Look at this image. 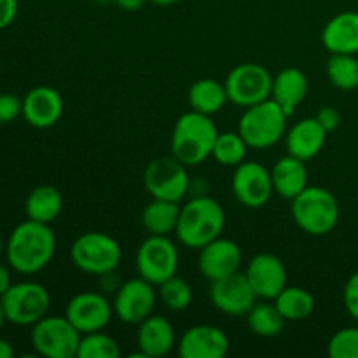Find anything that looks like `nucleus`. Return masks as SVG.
I'll return each mask as SVG.
<instances>
[{"label":"nucleus","instance_id":"obj_1","mask_svg":"<svg viewBox=\"0 0 358 358\" xmlns=\"http://www.w3.org/2000/svg\"><path fill=\"white\" fill-rule=\"evenodd\" d=\"M56 238L49 224L27 219L17 224L6 243V257L10 268L21 275H35L52 261Z\"/></svg>","mask_w":358,"mask_h":358},{"label":"nucleus","instance_id":"obj_2","mask_svg":"<svg viewBox=\"0 0 358 358\" xmlns=\"http://www.w3.org/2000/svg\"><path fill=\"white\" fill-rule=\"evenodd\" d=\"M226 226V213L219 201L208 196L191 199L180 208L177 238L187 248H203L220 236Z\"/></svg>","mask_w":358,"mask_h":358},{"label":"nucleus","instance_id":"obj_3","mask_svg":"<svg viewBox=\"0 0 358 358\" xmlns=\"http://www.w3.org/2000/svg\"><path fill=\"white\" fill-rule=\"evenodd\" d=\"M217 131L210 115L185 112L177 119L171 135V152L185 166H198L212 156Z\"/></svg>","mask_w":358,"mask_h":358},{"label":"nucleus","instance_id":"obj_4","mask_svg":"<svg viewBox=\"0 0 358 358\" xmlns=\"http://www.w3.org/2000/svg\"><path fill=\"white\" fill-rule=\"evenodd\" d=\"M290 210L299 229L311 236H324L338 226L339 203L325 187L308 185L292 199Z\"/></svg>","mask_w":358,"mask_h":358},{"label":"nucleus","instance_id":"obj_5","mask_svg":"<svg viewBox=\"0 0 358 358\" xmlns=\"http://www.w3.org/2000/svg\"><path fill=\"white\" fill-rule=\"evenodd\" d=\"M287 119L289 114L275 100L268 98L245 108L238 133L250 149H269L285 136Z\"/></svg>","mask_w":358,"mask_h":358},{"label":"nucleus","instance_id":"obj_6","mask_svg":"<svg viewBox=\"0 0 358 358\" xmlns=\"http://www.w3.org/2000/svg\"><path fill=\"white\" fill-rule=\"evenodd\" d=\"M70 257L77 269L87 275H112L121 262L122 252L117 241L100 231H87L76 238Z\"/></svg>","mask_w":358,"mask_h":358},{"label":"nucleus","instance_id":"obj_7","mask_svg":"<svg viewBox=\"0 0 358 358\" xmlns=\"http://www.w3.org/2000/svg\"><path fill=\"white\" fill-rule=\"evenodd\" d=\"M6 313L7 322L14 325H27L37 324L38 320L48 315L49 306H51V296L48 289L37 282H20L13 283L7 289V292L0 297Z\"/></svg>","mask_w":358,"mask_h":358},{"label":"nucleus","instance_id":"obj_8","mask_svg":"<svg viewBox=\"0 0 358 358\" xmlns=\"http://www.w3.org/2000/svg\"><path fill=\"white\" fill-rule=\"evenodd\" d=\"M80 332L63 317H49L31 325V346L45 358H77Z\"/></svg>","mask_w":358,"mask_h":358},{"label":"nucleus","instance_id":"obj_9","mask_svg":"<svg viewBox=\"0 0 358 358\" xmlns=\"http://www.w3.org/2000/svg\"><path fill=\"white\" fill-rule=\"evenodd\" d=\"M143 184L154 199L180 203L189 189L187 166L175 156L157 157L147 164Z\"/></svg>","mask_w":358,"mask_h":358},{"label":"nucleus","instance_id":"obj_10","mask_svg":"<svg viewBox=\"0 0 358 358\" xmlns=\"http://www.w3.org/2000/svg\"><path fill=\"white\" fill-rule=\"evenodd\" d=\"M224 86L229 101L247 108L271 98L273 76L259 63H241L227 73Z\"/></svg>","mask_w":358,"mask_h":358},{"label":"nucleus","instance_id":"obj_11","mask_svg":"<svg viewBox=\"0 0 358 358\" xmlns=\"http://www.w3.org/2000/svg\"><path fill=\"white\" fill-rule=\"evenodd\" d=\"M178 250L168 236L150 234L136 252V271L152 285H161L177 275Z\"/></svg>","mask_w":358,"mask_h":358},{"label":"nucleus","instance_id":"obj_12","mask_svg":"<svg viewBox=\"0 0 358 358\" xmlns=\"http://www.w3.org/2000/svg\"><path fill=\"white\" fill-rule=\"evenodd\" d=\"M231 187H233L234 198L247 208H261L275 192L271 170L255 161H243L238 164Z\"/></svg>","mask_w":358,"mask_h":358},{"label":"nucleus","instance_id":"obj_13","mask_svg":"<svg viewBox=\"0 0 358 358\" xmlns=\"http://www.w3.org/2000/svg\"><path fill=\"white\" fill-rule=\"evenodd\" d=\"M154 306H156L154 285L143 280L142 276L122 283L115 292L114 303H112L115 317L129 325H138L140 322L150 317Z\"/></svg>","mask_w":358,"mask_h":358},{"label":"nucleus","instance_id":"obj_14","mask_svg":"<svg viewBox=\"0 0 358 358\" xmlns=\"http://www.w3.org/2000/svg\"><path fill=\"white\" fill-rule=\"evenodd\" d=\"M112 313L114 308L107 297L96 292L77 294L69 301L65 310V317L80 334L103 331L110 322Z\"/></svg>","mask_w":358,"mask_h":358},{"label":"nucleus","instance_id":"obj_15","mask_svg":"<svg viewBox=\"0 0 358 358\" xmlns=\"http://www.w3.org/2000/svg\"><path fill=\"white\" fill-rule=\"evenodd\" d=\"M210 299H212L213 306L222 313L231 315V317H241L250 311L257 296H255L247 275L238 271L226 278L212 282Z\"/></svg>","mask_w":358,"mask_h":358},{"label":"nucleus","instance_id":"obj_16","mask_svg":"<svg viewBox=\"0 0 358 358\" xmlns=\"http://www.w3.org/2000/svg\"><path fill=\"white\" fill-rule=\"evenodd\" d=\"M241 257L243 255L238 243H234L229 238L219 236L199 248V273L210 282H217L240 271Z\"/></svg>","mask_w":358,"mask_h":358},{"label":"nucleus","instance_id":"obj_17","mask_svg":"<svg viewBox=\"0 0 358 358\" xmlns=\"http://www.w3.org/2000/svg\"><path fill=\"white\" fill-rule=\"evenodd\" d=\"M245 275L255 296L266 301H275V297L287 287V269L282 259L268 252L255 255Z\"/></svg>","mask_w":358,"mask_h":358},{"label":"nucleus","instance_id":"obj_18","mask_svg":"<svg viewBox=\"0 0 358 358\" xmlns=\"http://www.w3.org/2000/svg\"><path fill=\"white\" fill-rule=\"evenodd\" d=\"M229 352V339L215 325H194L184 332L178 343L182 358H222Z\"/></svg>","mask_w":358,"mask_h":358},{"label":"nucleus","instance_id":"obj_19","mask_svg":"<svg viewBox=\"0 0 358 358\" xmlns=\"http://www.w3.org/2000/svg\"><path fill=\"white\" fill-rule=\"evenodd\" d=\"M24 121L38 129L55 126L63 115V98L55 87L37 86L23 98Z\"/></svg>","mask_w":358,"mask_h":358},{"label":"nucleus","instance_id":"obj_20","mask_svg":"<svg viewBox=\"0 0 358 358\" xmlns=\"http://www.w3.org/2000/svg\"><path fill=\"white\" fill-rule=\"evenodd\" d=\"M136 346L142 357L159 358L168 355L175 346L173 325L164 317L150 315L138 324Z\"/></svg>","mask_w":358,"mask_h":358},{"label":"nucleus","instance_id":"obj_21","mask_svg":"<svg viewBox=\"0 0 358 358\" xmlns=\"http://www.w3.org/2000/svg\"><path fill=\"white\" fill-rule=\"evenodd\" d=\"M322 44L331 55H357L358 13L345 10L329 20L322 31Z\"/></svg>","mask_w":358,"mask_h":358},{"label":"nucleus","instance_id":"obj_22","mask_svg":"<svg viewBox=\"0 0 358 358\" xmlns=\"http://www.w3.org/2000/svg\"><path fill=\"white\" fill-rule=\"evenodd\" d=\"M327 131L320 126V122L315 117L301 119L299 122L287 129L285 133V147L287 154L294 157H299L303 161L313 159L324 149Z\"/></svg>","mask_w":358,"mask_h":358},{"label":"nucleus","instance_id":"obj_23","mask_svg":"<svg viewBox=\"0 0 358 358\" xmlns=\"http://www.w3.org/2000/svg\"><path fill=\"white\" fill-rule=\"evenodd\" d=\"M271 180L275 192L292 201L308 187L306 161L287 154L271 168Z\"/></svg>","mask_w":358,"mask_h":358},{"label":"nucleus","instance_id":"obj_24","mask_svg":"<svg viewBox=\"0 0 358 358\" xmlns=\"http://www.w3.org/2000/svg\"><path fill=\"white\" fill-rule=\"evenodd\" d=\"M308 94V79L303 70L283 69L278 76L273 77L271 100H275L289 115L294 114L296 107L303 103Z\"/></svg>","mask_w":358,"mask_h":358},{"label":"nucleus","instance_id":"obj_25","mask_svg":"<svg viewBox=\"0 0 358 358\" xmlns=\"http://www.w3.org/2000/svg\"><path fill=\"white\" fill-rule=\"evenodd\" d=\"M63 210V196L55 185H38L24 201V212L31 220H37L42 224H51L58 219Z\"/></svg>","mask_w":358,"mask_h":358},{"label":"nucleus","instance_id":"obj_26","mask_svg":"<svg viewBox=\"0 0 358 358\" xmlns=\"http://www.w3.org/2000/svg\"><path fill=\"white\" fill-rule=\"evenodd\" d=\"M187 100L191 105V110L205 115H213L222 110L229 98H227L226 86L220 84L219 80L199 79L189 87Z\"/></svg>","mask_w":358,"mask_h":358},{"label":"nucleus","instance_id":"obj_27","mask_svg":"<svg viewBox=\"0 0 358 358\" xmlns=\"http://www.w3.org/2000/svg\"><path fill=\"white\" fill-rule=\"evenodd\" d=\"M180 217V206L175 201H166V199H154L143 208L142 224L149 234L156 236H168L175 233Z\"/></svg>","mask_w":358,"mask_h":358},{"label":"nucleus","instance_id":"obj_28","mask_svg":"<svg viewBox=\"0 0 358 358\" xmlns=\"http://www.w3.org/2000/svg\"><path fill=\"white\" fill-rule=\"evenodd\" d=\"M275 304L282 317L290 322H301L311 317L315 311V297L308 290L301 287L287 285L278 296L275 297Z\"/></svg>","mask_w":358,"mask_h":358},{"label":"nucleus","instance_id":"obj_29","mask_svg":"<svg viewBox=\"0 0 358 358\" xmlns=\"http://www.w3.org/2000/svg\"><path fill=\"white\" fill-rule=\"evenodd\" d=\"M250 331L261 338H275L282 332L285 318L278 311L275 303H255L247 313Z\"/></svg>","mask_w":358,"mask_h":358},{"label":"nucleus","instance_id":"obj_30","mask_svg":"<svg viewBox=\"0 0 358 358\" xmlns=\"http://www.w3.org/2000/svg\"><path fill=\"white\" fill-rule=\"evenodd\" d=\"M248 149L250 147L247 145V142H245L240 133H219L215 143H213L212 157L222 166L236 168L238 164L245 161Z\"/></svg>","mask_w":358,"mask_h":358},{"label":"nucleus","instance_id":"obj_31","mask_svg":"<svg viewBox=\"0 0 358 358\" xmlns=\"http://www.w3.org/2000/svg\"><path fill=\"white\" fill-rule=\"evenodd\" d=\"M327 77L338 90L358 87V59L355 55H332L327 63Z\"/></svg>","mask_w":358,"mask_h":358},{"label":"nucleus","instance_id":"obj_32","mask_svg":"<svg viewBox=\"0 0 358 358\" xmlns=\"http://www.w3.org/2000/svg\"><path fill=\"white\" fill-rule=\"evenodd\" d=\"M121 355L117 341L101 331L80 336L77 358H117Z\"/></svg>","mask_w":358,"mask_h":358},{"label":"nucleus","instance_id":"obj_33","mask_svg":"<svg viewBox=\"0 0 358 358\" xmlns=\"http://www.w3.org/2000/svg\"><path fill=\"white\" fill-rule=\"evenodd\" d=\"M159 287V299L168 310L182 311L191 306L192 303V289L184 278H178L177 275L168 278Z\"/></svg>","mask_w":358,"mask_h":358},{"label":"nucleus","instance_id":"obj_34","mask_svg":"<svg viewBox=\"0 0 358 358\" xmlns=\"http://www.w3.org/2000/svg\"><path fill=\"white\" fill-rule=\"evenodd\" d=\"M331 358H358V327H345L336 332L327 345Z\"/></svg>","mask_w":358,"mask_h":358},{"label":"nucleus","instance_id":"obj_35","mask_svg":"<svg viewBox=\"0 0 358 358\" xmlns=\"http://www.w3.org/2000/svg\"><path fill=\"white\" fill-rule=\"evenodd\" d=\"M21 114H23V100L10 93L0 94V124L13 122Z\"/></svg>","mask_w":358,"mask_h":358},{"label":"nucleus","instance_id":"obj_36","mask_svg":"<svg viewBox=\"0 0 358 358\" xmlns=\"http://www.w3.org/2000/svg\"><path fill=\"white\" fill-rule=\"evenodd\" d=\"M343 301H345L346 311L358 322V271L353 273L346 282L345 290H343Z\"/></svg>","mask_w":358,"mask_h":358},{"label":"nucleus","instance_id":"obj_37","mask_svg":"<svg viewBox=\"0 0 358 358\" xmlns=\"http://www.w3.org/2000/svg\"><path fill=\"white\" fill-rule=\"evenodd\" d=\"M315 119L320 122V126L327 133L334 131V129H338V126L341 124V114H339L334 107H329V105L322 107L320 110L317 112V115H315Z\"/></svg>","mask_w":358,"mask_h":358},{"label":"nucleus","instance_id":"obj_38","mask_svg":"<svg viewBox=\"0 0 358 358\" xmlns=\"http://www.w3.org/2000/svg\"><path fill=\"white\" fill-rule=\"evenodd\" d=\"M17 16V0H0V30L13 24Z\"/></svg>","mask_w":358,"mask_h":358},{"label":"nucleus","instance_id":"obj_39","mask_svg":"<svg viewBox=\"0 0 358 358\" xmlns=\"http://www.w3.org/2000/svg\"><path fill=\"white\" fill-rule=\"evenodd\" d=\"M145 2H149V0H114V3H117V6L124 10L142 9Z\"/></svg>","mask_w":358,"mask_h":358},{"label":"nucleus","instance_id":"obj_40","mask_svg":"<svg viewBox=\"0 0 358 358\" xmlns=\"http://www.w3.org/2000/svg\"><path fill=\"white\" fill-rule=\"evenodd\" d=\"M10 285H13V283H10L9 271H7L6 266L0 264V297L7 292V289H9Z\"/></svg>","mask_w":358,"mask_h":358},{"label":"nucleus","instance_id":"obj_41","mask_svg":"<svg viewBox=\"0 0 358 358\" xmlns=\"http://www.w3.org/2000/svg\"><path fill=\"white\" fill-rule=\"evenodd\" d=\"M14 357V348L7 339L0 338V358H13Z\"/></svg>","mask_w":358,"mask_h":358},{"label":"nucleus","instance_id":"obj_42","mask_svg":"<svg viewBox=\"0 0 358 358\" xmlns=\"http://www.w3.org/2000/svg\"><path fill=\"white\" fill-rule=\"evenodd\" d=\"M149 2L156 3V6H161V7H168V6H175V3H178L180 0H149Z\"/></svg>","mask_w":358,"mask_h":358},{"label":"nucleus","instance_id":"obj_43","mask_svg":"<svg viewBox=\"0 0 358 358\" xmlns=\"http://www.w3.org/2000/svg\"><path fill=\"white\" fill-rule=\"evenodd\" d=\"M6 322H7V318H6V313H3L2 301H0V331H2V327H3V324H6Z\"/></svg>","mask_w":358,"mask_h":358},{"label":"nucleus","instance_id":"obj_44","mask_svg":"<svg viewBox=\"0 0 358 358\" xmlns=\"http://www.w3.org/2000/svg\"><path fill=\"white\" fill-rule=\"evenodd\" d=\"M3 250H6V245H3V240H2V238H0V255H2Z\"/></svg>","mask_w":358,"mask_h":358},{"label":"nucleus","instance_id":"obj_45","mask_svg":"<svg viewBox=\"0 0 358 358\" xmlns=\"http://www.w3.org/2000/svg\"><path fill=\"white\" fill-rule=\"evenodd\" d=\"M94 2H100V3H107V2H114V0H94Z\"/></svg>","mask_w":358,"mask_h":358}]
</instances>
